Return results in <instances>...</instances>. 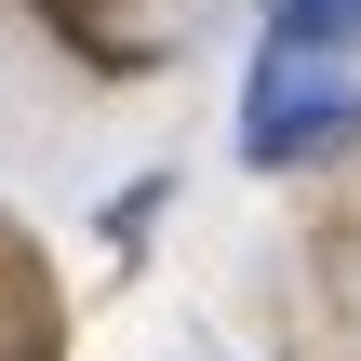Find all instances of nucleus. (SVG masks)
<instances>
[{"instance_id": "obj_1", "label": "nucleus", "mask_w": 361, "mask_h": 361, "mask_svg": "<svg viewBox=\"0 0 361 361\" xmlns=\"http://www.w3.org/2000/svg\"><path fill=\"white\" fill-rule=\"evenodd\" d=\"M361 134V94L335 54H268L255 67V94H241V161H322V147H348Z\"/></svg>"}, {"instance_id": "obj_2", "label": "nucleus", "mask_w": 361, "mask_h": 361, "mask_svg": "<svg viewBox=\"0 0 361 361\" xmlns=\"http://www.w3.org/2000/svg\"><path fill=\"white\" fill-rule=\"evenodd\" d=\"M361 0H268V54H348Z\"/></svg>"}]
</instances>
